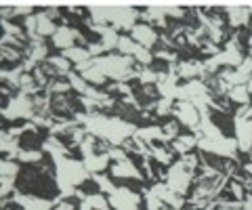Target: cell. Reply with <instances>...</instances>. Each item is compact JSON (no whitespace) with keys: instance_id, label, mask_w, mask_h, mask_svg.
I'll return each mask as SVG.
<instances>
[{"instance_id":"obj_1","label":"cell","mask_w":252,"mask_h":210,"mask_svg":"<svg viewBox=\"0 0 252 210\" xmlns=\"http://www.w3.org/2000/svg\"><path fill=\"white\" fill-rule=\"evenodd\" d=\"M109 206L114 210H143L145 200L143 193L126 187V185H118V187L107 196Z\"/></svg>"},{"instance_id":"obj_2","label":"cell","mask_w":252,"mask_h":210,"mask_svg":"<svg viewBox=\"0 0 252 210\" xmlns=\"http://www.w3.org/2000/svg\"><path fill=\"white\" fill-rule=\"evenodd\" d=\"M2 116H4L6 122H11V120H28V122L34 120V116H36L34 99L17 92L9 103L2 105Z\"/></svg>"},{"instance_id":"obj_3","label":"cell","mask_w":252,"mask_h":210,"mask_svg":"<svg viewBox=\"0 0 252 210\" xmlns=\"http://www.w3.org/2000/svg\"><path fill=\"white\" fill-rule=\"evenodd\" d=\"M193 173H189V170L181 164V160H177L175 164H172L168 170H166V183L168 189H172L175 193H179V196H187L189 191H191L193 187Z\"/></svg>"},{"instance_id":"obj_4","label":"cell","mask_w":252,"mask_h":210,"mask_svg":"<svg viewBox=\"0 0 252 210\" xmlns=\"http://www.w3.org/2000/svg\"><path fill=\"white\" fill-rule=\"evenodd\" d=\"M172 118H175L181 126H187L195 135L200 128V112L195 110L191 101H177L175 110H172Z\"/></svg>"},{"instance_id":"obj_5","label":"cell","mask_w":252,"mask_h":210,"mask_svg":"<svg viewBox=\"0 0 252 210\" xmlns=\"http://www.w3.org/2000/svg\"><path fill=\"white\" fill-rule=\"evenodd\" d=\"M11 200H13V204L19 206L21 210H53L55 208V200L36 196V193H21L19 189L13 191Z\"/></svg>"},{"instance_id":"obj_6","label":"cell","mask_w":252,"mask_h":210,"mask_svg":"<svg viewBox=\"0 0 252 210\" xmlns=\"http://www.w3.org/2000/svg\"><path fill=\"white\" fill-rule=\"evenodd\" d=\"M132 40H135L139 46H143V49H156L158 42H160V32L154 28V26H147V23H137L135 28L130 30V34H128Z\"/></svg>"},{"instance_id":"obj_7","label":"cell","mask_w":252,"mask_h":210,"mask_svg":"<svg viewBox=\"0 0 252 210\" xmlns=\"http://www.w3.org/2000/svg\"><path fill=\"white\" fill-rule=\"evenodd\" d=\"M112 179H126V181L143 183L145 181V175H143V170L139 168V164H135V162L128 158V160H124V162H114V166H112Z\"/></svg>"},{"instance_id":"obj_8","label":"cell","mask_w":252,"mask_h":210,"mask_svg":"<svg viewBox=\"0 0 252 210\" xmlns=\"http://www.w3.org/2000/svg\"><path fill=\"white\" fill-rule=\"evenodd\" d=\"M233 130L235 141H238V151L248 153L252 150V120H242L233 116Z\"/></svg>"},{"instance_id":"obj_9","label":"cell","mask_w":252,"mask_h":210,"mask_svg":"<svg viewBox=\"0 0 252 210\" xmlns=\"http://www.w3.org/2000/svg\"><path fill=\"white\" fill-rule=\"evenodd\" d=\"M78 34H80V30H76V28H69V26H59V30L55 32V36L51 38V44L53 46H57V49L63 53V51H67V49H74V46H78Z\"/></svg>"},{"instance_id":"obj_10","label":"cell","mask_w":252,"mask_h":210,"mask_svg":"<svg viewBox=\"0 0 252 210\" xmlns=\"http://www.w3.org/2000/svg\"><path fill=\"white\" fill-rule=\"evenodd\" d=\"M170 150L175 151V155H185V153H191L193 150H198V137L193 133H187V135H179L175 141L170 143Z\"/></svg>"},{"instance_id":"obj_11","label":"cell","mask_w":252,"mask_h":210,"mask_svg":"<svg viewBox=\"0 0 252 210\" xmlns=\"http://www.w3.org/2000/svg\"><path fill=\"white\" fill-rule=\"evenodd\" d=\"M82 162L91 175H101L109 166V155L97 151V153H91V155H86V158H82Z\"/></svg>"},{"instance_id":"obj_12","label":"cell","mask_w":252,"mask_h":210,"mask_svg":"<svg viewBox=\"0 0 252 210\" xmlns=\"http://www.w3.org/2000/svg\"><path fill=\"white\" fill-rule=\"evenodd\" d=\"M61 55L65 57V59H67L74 67H76V65H82V63H89V61H93V57H91V53H89V49H86V46H74V49L63 51Z\"/></svg>"},{"instance_id":"obj_13","label":"cell","mask_w":252,"mask_h":210,"mask_svg":"<svg viewBox=\"0 0 252 210\" xmlns=\"http://www.w3.org/2000/svg\"><path fill=\"white\" fill-rule=\"evenodd\" d=\"M135 137L141 139V141L147 143V145H152V143H160L162 145L164 133H162V126H141V128H137Z\"/></svg>"},{"instance_id":"obj_14","label":"cell","mask_w":252,"mask_h":210,"mask_svg":"<svg viewBox=\"0 0 252 210\" xmlns=\"http://www.w3.org/2000/svg\"><path fill=\"white\" fill-rule=\"evenodd\" d=\"M120 36L122 34H118V30H114L112 26H103L99 30V42L105 46V51H114L118 49V42H120Z\"/></svg>"},{"instance_id":"obj_15","label":"cell","mask_w":252,"mask_h":210,"mask_svg":"<svg viewBox=\"0 0 252 210\" xmlns=\"http://www.w3.org/2000/svg\"><path fill=\"white\" fill-rule=\"evenodd\" d=\"M80 76L91 84V87H97V89H99V87H107V76L101 72L97 65H94V61H93V65H91L89 69H84Z\"/></svg>"},{"instance_id":"obj_16","label":"cell","mask_w":252,"mask_h":210,"mask_svg":"<svg viewBox=\"0 0 252 210\" xmlns=\"http://www.w3.org/2000/svg\"><path fill=\"white\" fill-rule=\"evenodd\" d=\"M227 99H229L231 103H235L238 107H240V105H250V103H252V97H250L246 84H240V87H231L229 92H227Z\"/></svg>"},{"instance_id":"obj_17","label":"cell","mask_w":252,"mask_h":210,"mask_svg":"<svg viewBox=\"0 0 252 210\" xmlns=\"http://www.w3.org/2000/svg\"><path fill=\"white\" fill-rule=\"evenodd\" d=\"M36 17H38V36H42V38H53L55 36V32H57V30H59V26H57V23H55L51 17H46V15H44V11L42 13H36Z\"/></svg>"},{"instance_id":"obj_18","label":"cell","mask_w":252,"mask_h":210,"mask_svg":"<svg viewBox=\"0 0 252 210\" xmlns=\"http://www.w3.org/2000/svg\"><path fill=\"white\" fill-rule=\"evenodd\" d=\"M91 181L97 185V191H99V193H105V196H109V193L116 189L114 179H112V177H105L103 173H101V175H91Z\"/></svg>"},{"instance_id":"obj_19","label":"cell","mask_w":252,"mask_h":210,"mask_svg":"<svg viewBox=\"0 0 252 210\" xmlns=\"http://www.w3.org/2000/svg\"><path fill=\"white\" fill-rule=\"evenodd\" d=\"M17 162H23V164H40L44 162V151L42 150H21L17 153Z\"/></svg>"},{"instance_id":"obj_20","label":"cell","mask_w":252,"mask_h":210,"mask_svg":"<svg viewBox=\"0 0 252 210\" xmlns=\"http://www.w3.org/2000/svg\"><path fill=\"white\" fill-rule=\"evenodd\" d=\"M162 133H164L162 145H170V143L181 135V124H179L177 120H170V122H166V124H162Z\"/></svg>"},{"instance_id":"obj_21","label":"cell","mask_w":252,"mask_h":210,"mask_svg":"<svg viewBox=\"0 0 252 210\" xmlns=\"http://www.w3.org/2000/svg\"><path fill=\"white\" fill-rule=\"evenodd\" d=\"M137 51V42L132 40L128 34H122L120 36V42H118V55H124V57H132Z\"/></svg>"},{"instance_id":"obj_22","label":"cell","mask_w":252,"mask_h":210,"mask_svg":"<svg viewBox=\"0 0 252 210\" xmlns=\"http://www.w3.org/2000/svg\"><path fill=\"white\" fill-rule=\"evenodd\" d=\"M225 191L229 193L231 200H235V202H244V200H246V187H244L240 181H235V179H229Z\"/></svg>"},{"instance_id":"obj_23","label":"cell","mask_w":252,"mask_h":210,"mask_svg":"<svg viewBox=\"0 0 252 210\" xmlns=\"http://www.w3.org/2000/svg\"><path fill=\"white\" fill-rule=\"evenodd\" d=\"M175 99H164L160 97L156 103V116H160V118H166V116H172V110H175Z\"/></svg>"},{"instance_id":"obj_24","label":"cell","mask_w":252,"mask_h":210,"mask_svg":"<svg viewBox=\"0 0 252 210\" xmlns=\"http://www.w3.org/2000/svg\"><path fill=\"white\" fill-rule=\"evenodd\" d=\"M19 162L17 160H9V158H4L2 162H0V175L2 177H13V179H17L19 175Z\"/></svg>"},{"instance_id":"obj_25","label":"cell","mask_w":252,"mask_h":210,"mask_svg":"<svg viewBox=\"0 0 252 210\" xmlns=\"http://www.w3.org/2000/svg\"><path fill=\"white\" fill-rule=\"evenodd\" d=\"M13 187H17V179H13V177H0V196L9 198Z\"/></svg>"},{"instance_id":"obj_26","label":"cell","mask_w":252,"mask_h":210,"mask_svg":"<svg viewBox=\"0 0 252 210\" xmlns=\"http://www.w3.org/2000/svg\"><path fill=\"white\" fill-rule=\"evenodd\" d=\"M107 155H109V160H114V162H124V160L130 158L128 151H126L122 145H112L109 147V151H107Z\"/></svg>"},{"instance_id":"obj_27","label":"cell","mask_w":252,"mask_h":210,"mask_svg":"<svg viewBox=\"0 0 252 210\" xmlns=\"http://www.w3.org/2000/svg\"><path fill=\"white\" fill-rule=\"evenodd\" d=\"M23 30H26L28 38H30V36H34V34L38 32V17H36V13L23 19Z\"/></svg>"},{"instance_id":"obj_28","label":"cell","mask_w":252,"mask_h":210,"mask_svg":"<svg viewBox=\"0 0 252 210\" xmlns=\"http://www.w3.org/2000/svg\"><path fill=\"white\" fill-rule=\"evenodd\" d=\"M250 57H252V53H250Z\"/></svg>"}]
</instances>
